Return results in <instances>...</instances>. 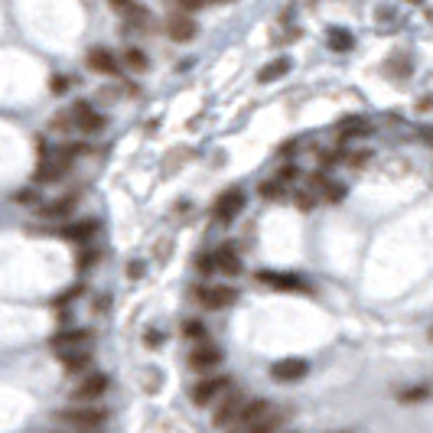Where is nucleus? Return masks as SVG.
Listing matches in <instances>:
<instances>
[{
  "label": "nucleus",
  "mask_w": 433,
  "mask_h": 433,
  "mask_svg": "<svg viewBox=\"0 0 433 433\" xmlns=\"http://www.w3.org/2000/svg\"><path fill=\"white\" fill-rule=\"evenodd\" d=\"M195 297L205 310H228L238 300V293H235V287H225V283H205V287L195 290Z\"/></svg>",
  "instance_id": "1"
},
{
  "label": "nucleus",
  "mask_w": 433,
  "mask_h": 433,
  "mask_svg": "<svg viewBox=\"0 0 433 433\" xmlns=\"http://www.w3.org/2000/svg\"><path fill=\"white\" fill-rule=\"evenodd\" d=\"M241 410H245V398H241L238 391H231V394H221V404L215 408L212 424L215 427H231L235 420H238Z\"/></svg>",
  "instance_id": "2"
},
{
  "label": "nucleus",
  "mask_w": 433,
  "mask_h": 433,
  "mask_svg": "<svg viewBox=\"0 0 433 433\" xmlns=\"http://www.w3.org/2000/svg\"><path fill=\"white\" fill-rule=\"evenodd\" d=\"M62 424L78 427V430H94V427L104 424V410L98 408H75V410H62L59 414Z\"/></svg>",
  "instance_id": "3"
},
{
  "label": "nucleus",
  "mask_w": 433,
  "mask_h": 433,
  "mask_svg": "<svg viewBox=\"0 0 433 433\" xmlns=\"http://www.w3.org/2000/svg\"><path fill=\"white\" fill-rule=\"evenodd\" d=\"M257 283H264V287H274V290H310V283L303 281V277H297V274H277V271H257L255 274Z\"/></svg>",
  "instance_id": "4"
},
{
  "label": "nucleus",
  "mask_w": 433,
  "mask_h": 433,
  "mask_svg": "<svg viewBox=\"0 0 433 433\" xmlns=\"http://www.w3.org/2000/svg\"><path fill=\"white\" fill-rule=\"evenodd\" d=\"M271 414V408H267V401H248L245 410L238 414V420L231 424V433H248L255 424H261L264 417Z\"/></svg>",
  "instance_id": "5"
},
{
  "label": "nucleus",
  "mask_w": 433,
  "mask_h": 433,
  "mask_svg": "<svg viewBox=\"0 0 433 433\" xmlns=\"http://www.w3.org/2000/svg\"><path fill=\"white\" fill-rule=\"evenodd\" d=\"M241 205H245V193H241L238 186L225 189V193L219 195V202H215V219H219V221H231L235 215L241 212Z\"/></svg>",
  "instance_id": "6"
},
{
  "label": "nucleus",
  "mask_w": 433,
  "mask_h": 433,
  "mask_svg": "<svg viewBox=\"0 0 433 433\" xmlns=\"http://www.w3.org/2000/svg\"><path fill=\"white\" fill-rule=\"evenodd\" d=\"M225 391H228V378H205L193 388V401L202 408V404H212L215 398H221Z\"/></svg>",
  "instance_id": "7"
},
{
  "label": "nucleus",
  "mask_w": 433,
  "mask_h": 433,
  "mask_svg": "<svg viewBox=\"0 0 433 433\" xmlns=\"http://www.w3.org/2000/svg\"><path fill=\"white\" fill-rule=\"evenodd\" d=\"M108 7L118 13V17H124L128 23H150V13H147V7L140 4V0H108Z\"/></svg>",
  "instance_id": "8"
},
{
  "label": "nucleus",
  "mask_w": 433,
  "mask_h": 433,
  "mask_svg": "<svg viewBox=\"0 0 433 433\" xmlns=\"http://www.w3.org/2000/svg\"><path fill=\"white\" fill-rule=\"evenodd\" d=\"M104 391H108V374L92 372V374H85V378H82V384H78L72 394H75L78 401H94V398H102Z\"/></svg>",
  "instance_id": "9"
},
{
  "label": "nucleus",
  "mask_w": 433,
  "mask_h": 433,
  "mask_svg": "<svg viewBox=\"0 0 433 433\" xmlns=\"http://www.w3.org/2000/svg\"><path fill=\"white\" fill-rule=\"evenodd\" d=\"M219 362H221V348L215 346H199L189 352V368L193 372H212Z\"/></svg>",
  "instance_id": "10"
},
{
  "label": "nucleus",
  "mask_w": 433,
  "mask_h": 433,
  "mask_svg": "<svg viewBox=\"0 0 433 433\" xmlns=\"http://www.w3.org/2000/svg\"><path fill=\"white\" fill-rule=\"evenodd\" d=\"M195 30H199V26H195V20L189 17V13H176V17L166 20V36L176 39V43H189L195 36Z\"/></svg>",
  "instance_id": "11"
},
{
  "label": "nucleus",
  "mask_w": 433,
  "mask_h": 433,
  "mask_svg": "<svg viewBox=\"0 0 433 433\" xmlns=\"http://www.w3.org/2000/svg\"><path fill=\"white\" fill-rule=\"evenodd\" d=\"M306 362L303 358H281V362H274V368H271V374L277 378V382H300L306 374Z\"/></svg>",
  "instance_id": "12"
},
{
  "label": "nucleus",
  "mask_w": 433,
  "mask_h": 433,
  "mask_svg": "<svg viewBox=\"0 0 433 433\" xmlns=\"http://www.w3.org/2000/svg\"><path fill=\"white\" fill-rule=\"evenodd\" d=\"M72 121H75L78 130H88V134L104 128V118L94 108H88V104H75V108H72Z\"/></svg>",
  "instance_id": "13"
},
{
  "label": "nucleus",
  "mask_w": 433,
  "mask_h": 433,
  "mask_svg": "<svg viewBox=\"0 0 433 433\" xmlns=\"http://www.w3.org/2000/svg\"><path fill=\"white\" fill-rule=\"evenodd\" d=\"M52 348H56L59 355H66V352H82V348H88V332H82V329L59 332V336L52 339Z\"/></svg>",
  "instance_id": "14"
},
{
  "label": "nucleus",
  "mask_w": 433,
  "mask_h": 433,
  "mask_svg": "<svg viewBox=\"0 0 433 433\" xmlns=\"http://www.w3.org/2000/svg\"><path fill=\"white\" fill-rule=\"evenodd\" d=\"M88 68L102 72V75H118V72H121L118 59H114L108 49H102V46H94V49L88 52Z\"/></svg>",
  "instance_id": "15"
},
{
  "label": "nucleus",
  "mask_w": 433,
  "mask_h": 433,
  "mask_svg": "<svg viewBox=\"0 0 433 433\" xmlns=\"http://www.w3.org/2000/svg\"><path fill=\"white\" fill-rule=\"evenodd\" d=\"M215 261H219V271L221 274H238L241 271V261H238L235 245H221L219 251H215Z\"/></svg>",
  "instance_id": "16"
},
{
  "label": "nucleus",
  "mask_w": 433,
  "mask_h": 433,
  "mask_svg": "<svg viewBox=\"0 0 433 433\" xmlns=\"http://www.w3.org/2000/svg\"><path fill=\"white\" fill-rule=\"evenodd\" d=\"M326 39H329V46L336 52H348L352 46H355V36L348 33V30H342V26H332L329 33H326Z\"/></svg>",
  "instance_id": "17"
},
{
  "label": "nucleus",
  "mask_w": 433,
  "mask_h": 433,
  "mask_svg": "<svg viewBox=\"0 0 433 433\" xmlns=\"http://www.w3.org/2000/svg\"><path fill=\"white\" fill-rule=\"evenodd\" d=\"M283 72H290V59L287 56H281V59H274V62H267V66L261 68V82H277V78L283 75Z\"/></svg>",
  "instance_id": "18"
},
{
  "label": "nucleus",
  "mask_w": 433,
  "mask_h": 433,
  "mask_svg": "<svg viewBox=\"0 0 433 433\" xmlns=\"http://www.w3.org/2000/svg\"><path fill=\"white\" fill-rule=\"evenodd\" d=\"M94 228H98V221H78V225H72V228H66L62 231V235H66V238H75V241H88L94 235Z\"/></svg>",
  "instance_id": "19"
},
{
  "label": "nucleus",
  "mask_w": 433,
  "mask_h": 433,
  "mask_svg": "<svg viewBox=\"0 0 433 433\" xmlns=\"http://www.w3.org/2000/svg\"><path fill=\"white\" fill-rule=\"evenodd\" d=\"M62 362H66L68 372H85L88 362H92V355H88V348H82V352H66Z\"/></svg>",
  "instance_id": "20"
},
{
  "label": "nucleus",
  "mask_w": 433,
  "mask_h": 433,
  "mask_svg": "<svg viewBox=\"0 0 433 433\" xmlns=\"http://www.w3.org/2000/svg\"><path fill=\"white\" fill-rule=\"evenodd\" d=\"M72 202H75V199H56V202H49L46 209H39V212H43L46 219H59V215L72 212Z\"/></svg>",
  "instance_id": "21"
},
{
  "label": "nucleus",
  "mask_w": 433,
  "mask_h": 433,
  "mask_svg": "<svg viewBox=\"0 0 433 433\" xmlns=\"http://www.w3.org/2000/svg\"><path fill=\"white\" fill-rule=\"evenodd\" d=\"M124 62H128L134 72H144V68L150 66V59H147L144 49H128V52H124Z\"/></svg>",
  "instance_id": "22"
},
{
  "label": "nucleus",
  "mask_w": 433,
  "mask_h": 433,
  "mask_svg": "<svg viewBox=\"0 0 433 433\" xmlns=\"http://www.w3.org/2000/svg\"><path fill=\"white\" fill-rule=\"evenodd\" d=\"M283 186H287V183H281L277 176L264 179V183H261V195H264V199H283Z\"/></svg>",
  "instance_id": "23"
},
{
  "label": "nucleus",
  "mask_w": 433,
  "mask_h": 433,
  "mask_svg": "<svg viewBox=\"0 0 433 433\" xmlns=\"http://www.w3.org/2000/svg\"><path fill=\"white\" fill-rule=\"evenodd\" d=\"M339 134H342V137H362V134H368V124H365V121H362V118H355V121H346Z\"/></svg>",
  "instance_id": "24"
},
{
  "label": "nucleus",
  "mask_w": 433,
  "mask_h": 433,
  "mask_svg": "<svg viewBox=\"0 0 433 433\" xmlns=\"http://www.w3.org/2000/svg\"><path fill=\"white\" fill-rule=\"evenodd\" d=\"M183 336H186V339L202 342L205 339V326L199 323V319H186V323H183Z\"/></svg>",
  "instance_id": "25"
},
{
  "label": "nucleus",
  "mask_w": 433,
  "mask_h": 433,
  "mask_svg": "<svg viewBox=\"0 0 433 433\" xmlns=\"http://www.w3.org/2000/svg\"><path fill=\"white\" fill-rule=\"evenodd\" d=\"M277 427H281V417H277V414H267L261 424H255L248 433H277Z\"/></svg>",
  "instance_id": "26"
},
{
  "label": "nucleus",
  "mask_w": 433,
  "mask_h": 433,
  "mask_svg": "<svg viewBox=\"0 0 433 433\" xmlns=\"http://www.w3.org/2000/svg\"><path fill=\"white\" fill-rule=\"evenodd\" d=\"M293 202H297V209H303V212H310V209H313V205H316V195H313V193H306V189H303V193H297V195H293Z\"/></svg>",
  "instance_id": "27"
},
{
  "label": "nucleus",
  "mask_w": 433,
  "mask_h": 433,
  "mask_svg": "<svg viewBox=\"0 0 433 433\" xmlns=\"http://www.w3.org/2000/svg\"><path fill=\"white\" fill-rule=\"evenodd\" d=\"M52 128H56V130H72V128H75L72 111H68V114H56V118H52Z\"/></svg>",
  "instance_id": "28"
},
{
  "label": "nucleus",
  "mask_w": 433,
  "mask_h": 433,
  "mask_svg": "<svg viewBox=\"0 0 433 433\" xmlns=\"http://www.w3.org/2000/svg\"><path fill=\"white\" fill-rule=\"evenodd\" d=\"M430 398V388H414V391H401V401H424Z\"/></svg>",
  "instance_id": "29"
},
{
  "label": "nucleus",
  "mask_w": 433,
  "mask_h": 433,
  "mask_svg": "<svg viewBox=\"0 0 433 433\" xmlns=\"http://www.w3.org/2000/svg\"><path fill=\"white\" fill-rule=\"evenodd\" d=\"M68 85H72V82H68L66 75H52V78H49V88H52V92H56V94L68 92Z\"/></svg>",
  "instance_id": "30"
},
{
  "label": "nucleus",
  "mask_w": 433,
  "mask_h": 433,
  "mask_svg": "<svg viewBox=\"0 0 433 433\" xmlns=\"http://www.w3.org/2000/svg\"><path fill=\"white\" fill-rule=\"evenodd\" d=\"M199 271H219V261H215V255H202L199 257Z\"/></svg>",
  "instance_id": "31"
},
{
  "label": "nucleus",
  "mask_w": 433,
  "mask_h": 433,
  "mask_svg": "<svg viewBox=\"0 0 433 433\" xmlns=\"http://www.w3.org/2000/svg\"><path fill=\"white\" fill-rule=\"evenodd\" d=\"M173 4H176L179 10H183V13H193V10H199L205 4V0H173Z\"/></svg>",
  "instance_id": "32"
},
{
  "label": "nucleus",
  "mask_w": 433,
  "mask_h": 433,
  "mask_svg": "<svg viewBox=\"0 0 433 433\" xmlns=\"http://www.w3.org/2000/svg\"><path fill=\"white\" fill-rule=\"evenodd\" d=\"M277 179H281V183H293V179H297V166H287V170H281V173H277Z\"/></svg>",
  "instance_id": "33"
},
{
  "label": "nucleus",
  "mask_w": 433,
  "mask_h": 433,
  "mask_svg": "<svg viewBox=\"0 0 433 433\" xmlns=\"http://www.w3.org/2000/svg\"><path fill=\"white\" fill-rule=\"evenodd\" d=\"M147 346H150V348H157V346H160V332H157V329H150V332H147Z\"/></svg>",
  "instance_id": "34"
},
{
  "label": "nucleus",
  "mask_w": 433,
  "mask_h": 433,
  "mask_svg": "<svg viewBox=\"0 0 433 433\" xmlns=\"http://www.w3.org/2000/svg\"><path fill=\"white\" fill-rule=\"evenodd\" d=\"M342 157H336V153H323V157H319V163H323V166H332V163H339Z\"/></svg>",
  "instance_id": "35"
},
{
  "label": "nucleus",
  "mask_w": 433,
  "mask_h": 433,
  "mask_svg": "<svg viewBox=\"0 0 433 433\" xmlns=\"http://www.w3.org/2000/svg\"><path fill=\"white\" fill-rule=\"evenodd\" d=\"M128 274H130V277H140V274H144V264H130Z\"/></svg>",
  "instance_id": "36"
},
{
  "label": "nucleus",
  "mask_w": 433,
  "mask_h": 433,
  "mask_svg": "<svg viewBox=\"0 0 433 433\" xmlns=\"http://www.w3.org/2000/svg\"><path fill=\"white\" fill-rule=\"evenodd\" d=\"M408 4H420V0H408Z\"/></svg>",
  "instance_id": "37"
},
{
  "label": "nucleus",
  "mask_w": 433,
  "mask_h": 433,
  "mask_svg": "<svg viewBox=\"0 0 433 433\" xmlns=\"http://www.w3.org/2000/svg\"><path fill=\"white\" fill-rule=\"evenodd\" d=\"M219 4H225V0H219Z\"/></svg>",
  "instance_id": "38"
}]
</instances>
